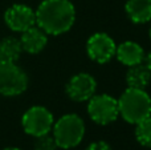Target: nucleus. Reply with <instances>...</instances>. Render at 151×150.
<instances>
[{
	"instance_id": "nucleus-1",
	"label": "nucleus",
	"mask_w": 151,
	"mask_h": 150,
	"mask_svg": "<svg viewBox=\"0 0 151 150\" xmlns=\"http://www.w3.org/2000/svg\"><path fill=\"white\" fill-rule=\"evenodd\" d=\"M36 25L47 35L60 36L73 27L76 8L70 0H42L35 11Z\"/></svg>"
},
{
	"instance_id": "nucleus-2",
	"label": "nucleus",
	"mask_w": 151,
	"mask_h": 150,
	"mask_svg": "<svg viewBox=\"0 0 151 150\" xmlns=\"http://www.w3.org/2000/svg\"><path fill=\"white\" fill-rule=\"evenodd\" d=\"M117 100L119 116L129 124L137 125L151 114V97L146 89L127 87Z\"/></svg>"
},
{
	"instance_id": "nucleus-3",
	"label": "nucleus",
	"mask_w": 151,
	"mask_h": 150,
	"mask_svg": "<svg viewBox=\"0 0 151 150\" xmlns=\"http://www.w3.org/2000/svg\"><path fill=\"white\" fill-rule=\"evenodd\" d=\"M52 132L57 148L73 149L80 145L85 137V122L78 114L68 113L55 121Z\"/></svg>"
},
{
	"instance_id": "nucleus-4",
	"label": "nucleus",
	"mask_w": 151,
	"mask_h": 150,
	"mask_svg": "<svg viewBox=\"0 0 151 150\" xmlns=\"http://www.w3.org/2000/svg\"><path fill=\"white\" fill-rule=\"evenodd\" d=\"M28 88V76L16 63L0 60V94L13 97Z\"/></svg>"
},
{
	"instance_id": "nucleus-5",
	"label": "nucleus",
	"mask_w": 151,
	"mask_h": 150,
	"mask_svg": "<svg viewBox=\"0 0 151 150\" xmlns=\"http://www.w3.org/2000/svg\"><path fill=\"white\" fill-rule=\"evenodd\" d=\"M53 124H55V117L52 112L41 105L31 106L21 117L24 132L35 138L50 133Z\"/></svg>"
},
{
	"instance_id": "nucleus-6",
	"label": "nucleus",
	"mask_w": 151,
	"mask_h": 150,
	"mask_svg": "<svg viewBox=\"0 0 151 150\" xmlns=\"http://www.w3.org/2000/svg\"><path fill=\"white\" fill-rule=\"evenodd\" d=\"M88 114L91 121L98 125L111 124L119 117L118 100L106 93L94 94L88 101Z\"/></svg>"
},
{
	"instance_id": "nucleus-7",
	"label": "nucleus",
	"mask_w": 151,
	"mask_h": 150,
	"mask_svg": "<svg viewBox=\"0 0 151 150\" xmlns=\"http://www.w3.org/2000/svg\"><path fill=\"white\" fill-rule=\"evenodd\" d=\"M114 39L105 32H96L86 41V53L93 61L98 64H106L115 56Z\"/></svg>"
},
{
	"instance_id": "nucleus-8",
	"label": "nucleus",
	"mask_w": 151,
	"mask_h": 150,
	"mask_svg": "<svg viewBox=\"0 0 151 150\" xmlns=\"http://www.w3.org/2000/svg\"><path fill=\"white\" fill-rule=\"evenodd\" d=\"M66 94L70 100L76 102L89 101L97 90V81L90 73L80 72L72 76V79L66 84Z\"/></svg>"
},
{
	"instance_id": "nucleus-9",
	"label": "nucleus",
	"mask_w": 151,
	"mask_h": 150,
	"mask_svg": "<svg viewBox=\"0 0 151 150\" xmlns=\"http://www.w3.org/2000/svg\"><path fill=\"white\" fill-rule=\"evenodd\" d=\"M4 20L8 28L13 32H24L36 25V15L31 7L25 4H13L5 11Z\"/></svg>"
},
{
	"instance_id": "nucleus-10",
	"label": "nucleus",
	"mask_w": 151,
	"mask_h": 150,
	"mask_svg": "<svg viewBox=\"0 0 151 150\" xmlns=\"http://www.w3.org/2000/svg\"><path fill=\"white\" fill-rule=\"evenodd\" d=\"M115 57L118 58L119 63H122L123 65L129 68V66L138 65V64L143 63L145 58H146V53H145L143 48L141 47V44L133 41V40H127V41H123L122 44L117 47Z\"/></svg>"
},
{
	"instance_id": "nucleus-11",
	"label": "nucleus",
	"mask_w": 151,
	"mask_h": 150,
	"mask_svg": "<svg viewBox=\"0 0 151 150\" xmlns=\"http://www.w3.org/2000/svg\"><path fill=\"white\" fill-rule=\"evenodd\" d=\"M20 43L23 47V52H27L29 55H37L47 47L48 35L40 27L33 25L27 31L21 32Z\"/></svg>"
},
{
	"instance_id": "nucleus-12",
	"label": "nucleus",
	"mask_w": 151,
	"mask_h": 150,
	"mask_svg": "<svg viewBox=\"0 0 151 150\" xmlns=\"http://www.w3.org/2000/svg\"><path fill=\"white\" fill-rule=\"evenodd\" d=\"M125 11L134 24H146L151 21V0H127Z\"/></svg>"
},
{
	"instance_id": "nucleus-13",
	"label": "nucleus",
	"mask_w": 151,
	"mask_h": 150,
	"mask_svg": "<svg viewBox=\"0 0 151 150\" xmlns=\"http://www.w3.org/2000/svg\"><path fill=\"white\" fill-rule=\"evenodd\" d=\"M151 81V72L146 64L141 63L138 65L129 66L126 73V82L129 88L137 89H146Z\"/></svg>"
},
{
	"instance_id": "nucleus-14",
	"label": "nucleus",
	"mask_w": 151,
	"mask_h": 150,
	"mask_svg": "<svg viewBox=\"0 0 151 150\" xmlns=\"http://www.w3.org/2000/svg\"><path fill=\"white\" fill-rule=\"evenodd\" d=\"M23 53L20 39L8 36L0 41V60L16 63Z\"/></svg>"
},
{
	"instance_id": "nucleus-15",
	"label": "nucleus",
	"mask_w": 151,
	"mask_h": 150,
	"mask_svg": "<svg viewBox=\"0 0 151 150\" xmlns=\"http://www.w3.org/2000/svg\"><path fill=\"white\" fill-rule=\"evenodd\" d=\"M135 137L142 146L151 148V114L135 125Z\"/></svg>"
},
{
	"instance_id": "nucleus-16",
	"label": "nucleus",
	"mask_w": 151,
	"mask_h": 150,
	"mask_svg": "<svg viewBox=\"0 0 151 150\" xmlns=\"http://www.w3.org/2000/svg\"><path fill=\"white\" fill-rule=\"evenodd\" d=\"M57 149V144H56L55 138L52 134H44L36 137L35 141V150H56Z\"/></svg>"
},
{
	"instance_id": "nucleus-17",
	"label": "nucleus",
	"mask_w": 151,
	"mask_h": 150,
	"mask_svg": "<svg viewBox=\"0 0 151 150\" xmlns=\"http://www.w3.org/2000/svg\"><path fill=\"white\" fill-rule=\"evenodd\" d=\"M85 150H113V149L105 141H96V142H91Z\"/></svg>"
},
{
	"instance_id": "nucleus-18",
	"label": "nucleus",
	"mask_w": 151,
	"mask_h": 150,
	"mask_svg": "<svg viewBox=\"0 0 151 150\" xmlns=\"http://www.w3.org/2000/svg\"><path fill=\"white\" fill-rule=\"evenodd\" d=\"M145 60H146V65L149 66V69H150V72H151V50H150L149 55L146 56V58H145Z\"/></svg>"
},
{
	"instance_id": "nucleus-19",
	"label": "nucleus",
	"mask_w": 151,
	"mask_h": 150,
	"mask_svg": "<svg viewBox=\"0 0 151 150\" xmlns=\"http://www.w3.org/2000/svg\"><path fill=\"white\" fill-rule=\"evenodd\" d=\"M3 150H23V149H20V148H5Z\"/></svg>"
},
{
	"instance_id": "nucleus-20",
	"label": "nucleus",
	"mask_w": 151,
	"mask_h": 150,
	"mask_svg": "<svg viewBox=\"0 0 151 150\" xmlns=\"http://www.w3.org/2000/svg\"><path fill=\"white\" fill-rule=\"evenodd\" d=\"M149 33H150V39H151V27H150V31H149Z\"/></svg>"
}]
</instances>
